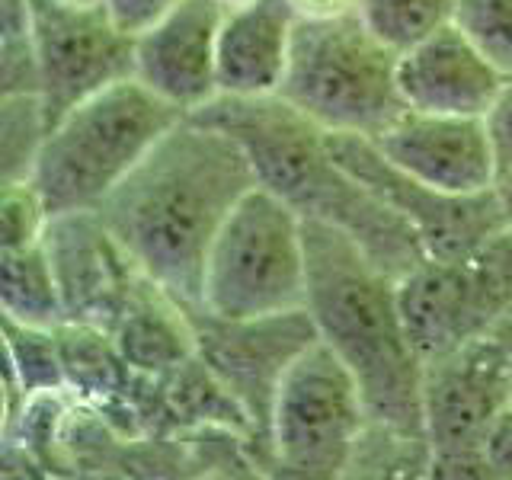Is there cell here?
<instances>
[{
	"instance_id": "30",
	"label": "cell",
	"mask_w": 512,
	"mask_h": 480,
	"mask_svg": "<svg viewBox=\"0 0 512 480\" xmlns=\"http://www.w3.org/2000/svg\"><path fill=\"white\" fill-rule=\"evenodd\" d=\"M298 16H340L359 10V0H292Z\"/></svg>"
},
{
	"instance_id": "2",
	"label": "cell",
	"mask_w": 512,
	"mask_h": 480,
	"mask_svg": "<svg viewBox=\"0 0 512 480\" xmlns=\"http://www.w3.org/2000/svg\"><path fill=\"white\" fill-rule=\"evenodd\" d=\"M192 116L244 144L260 186L276 192L304 221H324L346 231L394 279L426 260L410 224L359 183L333 157L324 128L288 106L279 93L218 96Z\"/></svg>"
},
{
	"instance_id": "15",
	"label": "cell",
	"mask_w": 512,
	"mask_h": 480,
	"mask_svg": "<svg viewBox=\"0 0 512 480\" xmlns=\"http://www.w3.org/2000/svg\"><path fill=\"white\" fill-rule=\"evenodd\" d=\"M372 141L397 170L455 196L487 192L500 180L487 116L404 109Z\"/></svg>"
},
{
	"instance_id": "10",
	"label": "cell",
	"mask_w": 512,
	"mask_h": 480,
	"mask_svg": "<svg viewBox=\"0 0 512 480\" xmlns=\"http://www.w3.org/2000/svg\"><path fill=\"white\" fill-rule=\"evenodd\" d=\"M32 45L39 58L42 103L58 122L90 96L135 77V36L125 32L103 0H29Z\"/></svg>"
},
{
	"instance_id": "31",
	"label": "cell",
	"mask_w": 512,
	"mask_h": 480,
	"mask_svg": "<svg viewBox=\"0 0 512 480\" xmlns=\"http://www.w3.org/2000/svg\"><path fill=\"white\" fill-rule=\"evenodd\" d=\"M496 196H500V205H503L506 228L512 231V173H500V180H496Z\"/></svg>"
},
{
	"instance_id": "9",
	"label": "cell",
	"mask_w": 512,
	"mask_h": 480,
	"mask_svg": "<svg viewBox=\"0 0 512 480\" xmlns=\"http://www.w3.org/2000/svg\"><path fill=\"white\" fill-rule=\"evenodd\" d=\"M397 298L423 362L496 330L512 317V231L455 260L426 256L397 279Z\"/></svg>"
},
{
	"instance_id": "18",
	"label": "cell",
	"mask_w": 512,
	"mask_h": 480,
	"mask_svg": "<svg viewBox=\"0 0 512 480\" xmlns=\"http://www.w3.org/2000/svg\"><path fill=\"white\" fill-rule=\"evenodd\" d=\"M122 362L138 375L164 378L199 356L189 304L176 298L148 272H141L125 308L109 330Z\"/></svg>"
},
{
	"instance_id": "29",
	"label": "cell",
	"mask_w": 512,
	"mask_h": 480,
	"mask_svg": "<svg viewBox=\"0 0 512 480\" xmlns=\"http://www.w3.org/2000/svg\"><path fill=\"white\" fill-rule=\"evenodd\" d=\"M103 4L112 13V20L135 36V32L151 26L160 13H167L173 4H180V0H103Z\"/></svg>"
},
{
	"instance_id": "13",
	"label": "cell",
	"mask_w": 512,
	"mask_h": 480,
	"mask_svg": "<svg viewBox=\"0 0 512 480\" xmlns=\"http://www.w3.org/2000/svg\"><path fill=\"white\" fill-rule=\"evenodd\" d=\"M45 253L61 292L68 324L112 330L128 295L141 276V266L122 240L109 231L96 208L52 215L45 231Z\"/></svg>"
},
{
	"instance_id": "22",
	"label": "cell",
	"mask_w": 512,
	"mask_h": 480,
	"mask_svg": "<svg viewBox=\"0 0 512 480\" xmlns=\"http://www.w3.org/2000/svg\"><path fill=\"white\" fill-rule=\"evenodd\" d=\"M432 448L420 436L368 420L346 477H429Z\"/></svg>"
},
{
	"instance_id": "6",
	"label": "cell",
	"mask_w": 512,
	"mask_h": 480,
	"mask_svg": "<svg viewBox=\"0 0 512 480\" xmlns=\"http://www.w3.org/2000/svg\"><path fill=\"white\" fill-rule=\"evenodd\" d=\"M199 308L224 320L308 308L304 218L256 183L221 224L205 260Z\"/></svg>"
},
{
	"instance_id": "20",
	"label": "cell",
	"mask_w": 512,
	"mask_h": 480,
	"mask_svg": "<svg viewBox=\"0 0 512 480\" xmlns=\"http://www.w3.org/2000/svg\"><path fill=\"white\" fill-rule=\"evenodd\" d=\"M4 349H7L4 423H10L23 410L29 397L48 391H68L58 330L16 324V320L4 317Z\"/></svg>"
},
{
	"instance_id": "7",
	"label": "cell",
	"mask_w": 512,
	"mask_h": 480,
	"mask_svg": "<svg viewBox=\"0 0 512 480\" xmlns=\"http://www.w3.org/2000/svg\"><path fill=\"white\" fill-rule=\"evenodd\" d=\"M512 404V317L423 362V429L432 448L429 477H490L484 442Z\"/></svg>"
},
{
	"instance_id": "17",
	"label": "cell",
	"mask_w": 512,
	"mask_h": 480,
	"mask_svg": "<svg viewBox=\"0 0 512 480\" xmlns=\"http://www.w3.org/2000/svg\"><path fill=\"white\" fill-rule=\"evenodd\" d=\"M298 20L292 0H247L228 7L218 39L221 96L279 93Z\"/></svg>"
},
{
	"instance_id": "5",
	"label": "cell",
	"mask_w": 512,
	"mask_h": 480,
	"mask_svg": "<svg viewBox=\"0 0 512 480\" xmlns=\"http://www.w3.org/2000/svg\"><path fill=\"white\" fill-rule=\"evenodd\" d=\"M183 116L135 77L112 84L52 125L32 183L52 215L100 208Z\"/></svg>"
},
{
	"instance_id": "24",
	"label": "cell",
	"mask_w": 512,
	"mask_h": 480,
	"mask_svg": "<svg viewBox=\"0 0 512 480\" xmlns=\"http://www.w3.org/2000/svg\"><path fill=\"white\" fill-rule=\"evenodd\" d=\"M52 208L32 180L0 183V250L42 244Z\"/></svg>"
},
{
	"instance_id": "21",
	"label": "cell",
	"mask_w": 512,
	"mask_h": 480,
	"mask_svg": "<svg viewBox=\"0 0 512 480\" xmlns=\"http://www.w3.org/2000/svg\"><path fill=\"white\" fill-rule=\"evenodd\" d=\"M52 132L42 93H13L0 100V183L32 180Z\"/></svg>"
},
{
	"instance_id": "26",
	"label": "cell",
	"mask_w": 512,
	"mask_h": 480,
	"mask_svg": "<svg viewBox=\"0 0 512 480\" xmlns=\"http://www.w3.org/2000/svg\"><path fill=\"white\" fill-rule=\"evenodd\" d=\"M39 58L36 45H32V29L29 32H10L0 36V93H39Z\"/></svg>"
},
{
	"instance_id": "23",
	"label": "cell",
	"mask_w": 512,
	"mask_h": 480,
	"mask_svg": "<svg viewBox=\"0 0 512 480\" xmlns=\"http://www.w3.org/2000/svg\"><path fill=\"white\" fill-rule=\"evenodd\" d=\"M458 0H359L362 20L397 52L455 23Z\"/></svg>"
},
{
	"instance_id": "4",
	"label": "cell",
	"mask_w": 512,
	"mask_h": 480,
	"mask_svg": "<svg viewBox=\"0 0 512 480\" xmlns=\"http://www.w3.org/2000/svg\"><path fill=\"white\" fill-rule=\"evenodd\" d=\"M397 61L359 10L301 16L279 96L324 132L378 138L407 109Z\"/></svg>"
},
{
	"instance_id": "14",
	"label": "cell",
	"mask_w": 512,
	"mask_h": 480,
	"mask_svg": "<svg viewBox=\"0 0 512 480\" xmlns=\"http://www.w3.org/2000/svg\"><path fill=\"white\" fill-rule=\"evenodd\" d=\"M224 13V0H180L160 13L151 26L135 32V80L186 116L218 100Z\"/></svg>"
},
{
	"instance_id": "3",
	"label": "cell",
	"mask_w": 512,
	"mask_h": 480,
	"mask_svg": "<svg viewBox=\"0 0 512 480\" xmlns=\"http://www.w3.org/2000/svg\"><path fill=\"white\" fill-rule=\"evenodd\" d=\"M304 240L308 311L317 336L359 381L368 420L426 439L423 356L400 314L397 279L324 221H304Z\"/></svg>"
},
{
	"instance_id": "12",
	"label": "cell",
	"mask_w": 512,
	"mask_h": 480,
	"mask_svg": "<svg viewBox=\"0 0 512 480\" xmlns=\"http://www.w3.org/2000/svg\"><path fill=\"white\" fill-rule=\"evenodd\" d=\"M327 141L333 157L410 224L426 256L455 260L506 228L496 186L487 192H471V196H455V192L426 186L416 176L397 170L372 138L327 132Z\"/></svg>"
},
{
	"instance_id": "32",
	"label": "cell",
	"mask_w": 512,
	"mask_h": 480,
	"mask_svg": "<svg viewBox=\"0 0 512 480\" xmlns=\"http://www.w3.org/2000/svg\"><path fill=\"white\" fill-rule=\"evenodd\" d=\"M228 7H237V4H247V0H224Z\"/></svg>"
},
{
	"instance_id": "1",
	"label": "cell",
	"mask_w": 512,
	"mask_h": 480,
	"mask_svg": "<svg viewBox=\"0 0 512 480\" xmlns=\"http://www.w3.org/2000/svg\"><path fill=\"white\" fill-rule=\"evenodd\" d=\"M256 183L244 144L199 116H183L96 212L141 272L199 304L208 250Z\"/></svg>"
},
{
	"instance_id": "27",
	"label": "cell",
	"mask_w": 512,
	"mask_h": 480,
	"mask_svg": "<svg viewBox=\"0 0 512 480\" xmlns=\"http://www.w3.org/2000/svg\"><path fill=\"white\" fill-rule=\"evenodd\" d=\"M487 128L493 138L500 173H512V77L506 80V87L500 90L496 103L487 112Z\"/></svg>"
},
{
	"instance_id": "25",
	"label": "cell",
	"mask_w": 512,
	"mask_h": 480,
	"mask_svg": "<svg viewBox=\"0 0 512 480\" xmlns=\"http://www.w3.org/2000/svg\"><path fill=\"white\" fill-rule=\"evenodd\" d=\"M455 26L512 77V0H458Z\"/></svg>"
},
{
	"instance_id": "8",
	"label": "cell",
	"mask_w": 512,
	"mask_h": 480,
	"mask_svg": "<svg viewBox=\"0 0 512 480\" xmlns=\"http://www.w3.org/2000/svg\"><path fill=\"white\" fill-rule=\"evenodd\" d=\"M368 426L359 381L317 340L285 372L272 404V464L295 477H346Z\"/></svg>"
},
{
	"instance_id": "16",
	"label": "cell",
	"mask_w": 512,
	"mask_h": 480,
	"mask_svg": "<svg viewBox=\"0 0 512 480\" xmlns=\"http://www.w3.org/2000/svg\"><path fill=\"white\" fill-rule=\"evenodd\" d=\"M506 74L452 23L416 42L397 61V84L407 109L487 116L506 87Z\"/></svg>"
},
{
	"instance_id": "33",
	"label": "cell",
	"mask_w": 512,
	"mask_h": 480,
	"mask_svg": "<svg viewBox=\"0 0 512 480\" xmlns=\"http://www.w3.org/2000/svg\"><path fill=\"white\" fill-rule=\"evenodd\" d=\"M84 4H93V0H84Z\"/></svg>"
},
{
	"instance_id": "11",
	"label": "cell",
	"mask_w": 512,
	"mask_h": 480,
	"mask_svg": "<svg viewBox=\"0 0 512 480\" xmlns=\"http://www.w3.org/2000/svg\"><path fill=\"white\" fill-rule=\"evenodd\" d=\"M189 317L196 327L199 359L228 384V391L247 413L266 464L276 468L269 448L272 404H276V391L292 362L320 340L311 311L298 308L269 317L224 320L208 314L199 304H189Z\"/></svg>"
},
{
	"instance_id": "19",
	"label": "cell",
	"mask_w": 512,
	"mask_h": 480,
	"mask_svg": "<svg viewBox=\"0 0 512 480\" xmlns=\"http://www.w3.org/2000/svg\"><path fill=\"white\" fill-rule=\"evenodd\" d=\"M0 308L16 324L45 330L68 324L45 244L0 250Z\"/></svg>"
},
{
	"instance_id": "28",
	"label": "cell",
	"mask_w": 512,
	"mask_h": 480,
	"mask_svg": "<svg viewBox=\"0 0 512 480\" xmlns=\"http://www.w3.org/2000/svg\"><path fill=\"white\" fill-rule=\"evenodd\" d=\"M484 461L490 468V477L512 480V404L496 416L490 432H487Z\"/></svg>"
}]
</instances>
